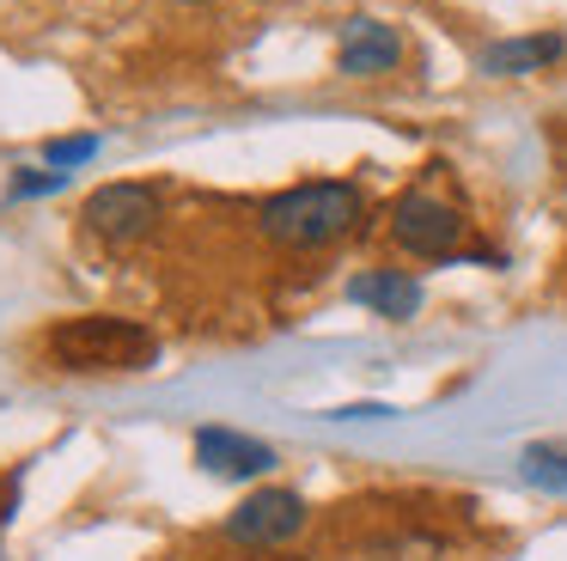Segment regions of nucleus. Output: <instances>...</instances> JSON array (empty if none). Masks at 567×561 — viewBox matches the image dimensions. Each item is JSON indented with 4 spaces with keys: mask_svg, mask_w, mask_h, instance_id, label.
I'll list each match as a JSON object with an SVG mask.
<instances>
[{
    "mask_svg": "<svg viewBox=\"0 0 567 561\" xmlns=\"http://www.w3.org/2000/svg\"><path fill=\"white\" fill-rule=\"evenodd\" d=\"M367 202H360L354 183H293V190L269 195L257 207V226L269 244H287V251H318V244H336L360 226Z\"/></svg>",
    "mask_w": 567,
    "mask_h": 561,
    "instance_id": "obj_1",
    "label": "nucleus"
},
{
    "mask_svg": "<svg viewBox=\"0 0 567 561\" xmlns=\"http://www.w3.org/2000/svg\"><path fill=\"white\" fill-rule=\"evenodd\" d=\"M50 360L62 373H147L159 360V341L135 317H68L50 329Z\"/></svg>",
    "mask_w": 567,
    "mask_h": 561,
    "instance_id": "obj_2",
    "label": "nucleus"
},
{
    "mask_svg": "<svg viewBox=\"0 0 567 561\" xmlns=\"http://www.w3.org/2000/svg\"><path fill=\"white\" fill-rule=\"evenodd\" d=\"M391 238L403 244L409 256H427V263H445V256H464V214L452 202L427 190L396 195L391 207Z\"/></svg>",
    "mask_w": 567,
    "mask_h": 561,
    "instance_id": "obj_3",
    "label": "nucleus"
},
{
    "mask_svg": "<svg viewBox=\"0 0 567 561\" xmlns=\"http://www.w3.org/2000/svg\"><path fill=\"white\" fill-rule=\"evenodd\" d=\"M80 220H86V232L104 244H141L153 232V220H159V195H153L147 183H104V190L86 195Z\"/></svg>",
    "mask_w": 567,
    "mask_h": 561,
    "instance_id": "obj_4",
    "label": "nucleus"
},
{
    "mask_svg": "<svg viewBox=\"0 0 567 561\" xmlns=\"http://www.w3.org/2000/svg\"><path fill=\"white\" fill-rule=\"evenodd\" d=\"M306 531V500L293 494V488H257V494H245V507L226 519V537L245 549H281L293 543V537Z\"/></svg>",
    "mask_w": 567,
    "mask_h": 561,
    "instance_id": "obj_5",
    "label": "nucleus"
},
{
    "mask_svg": "<svg viewBox=\"0 0 567 561\" xmlns=\"http://www.w3.org/2000/svg\"><path fill=\"white\" fill-rule=\"evenodd\" d=\"M196 463L208 476H226V482H245V476H269L275 470V446L250 434H233V427H202L196 434Z\"/></svg>",
    "mask_w": 567,
    "mask_h": 561,
    "instance_id": "obj_6",
    "label": "nucleus"
},
{
    "mask_svg": "<svg viewBox=\"0 0 567 561\" xmlns=\"http://www.w3.org/2000/svg\"><path fill=\"white\" fill-rule=\"evenodd\" d=\"M336 61H342V73H354V80H372V73H391L396 61H403V43H396V31L379 19H348Z\"/></svg>",
    "mask_w": 567,
    "mask_h": 561,
    "instance_id": "obj_7",
    "label": "nucleus"
},
{
    "mask_svg": "<svg viewBox=\"0 0 567 561\" xmlns=\"http://www.w3.org/2000/svg\"><path fill=\"white\" fill-rule=\"evenodd\" d=\"M348 299L367 305L372 317H415L421 312V280L403 268H367L348 280Z\"/></svg>",
    "mask_w": 567,
    "mask_h": 561,
    "instance_id": "obj_8",
    "label": "nucleus"
},
{
    "mask_svg": "<svg viewBox=\"0 0 567 561\" xmlns=\"http://www.w3.org/2000/svg\"><path fill=\"white\" fill-rule=\"evenodd\" d=\"M561 55V37H506V43H494V49H482V68L488 73H537V68H549V61Z\"/></svg>",
    "mask_w": 567,
    "mask_h": 561,
    "instance_id": "obj_9",
    "label": "nucleus"
},
{
    "mask_svg": "<svg viewBox=\"0 0 567 561\" xmlns=\"http://www.w3.org/2000/svg\"><path fill=\"white\" fill-rule=\"evenodd\" d=\"M525 482L549 488V494H567V446H525Z\"/></svg>",
    "mask_w": 567,
    "mask_h": 561,
    "instance_id": "obj_10",
    "label": "nucleus"
},
{
    "mask_svg": "<svg viewBox=\"0 0 567 561\" xmlns=\"http://www.w3.org/2000/svg\"><path fill=\"white\" fill-rule=\"evenodd\" d=\"M43 159H50V171H74V165H86V159H99V134H68V141H50V146H43Z\"/></svg>",
    "mask_w": 567,
    "mask_h": 561,
    "instance_id": "obj_11",
    "label": "nucleus"
},
{
    "mask_svg": "<svg viewBox=\"0 0 567 561\" xmlns=\"http://www.w3.org/2000/svg\"><path fill=\"white\" fill-rule=\"evenodd\" d=\"M62 183H68V171H38V165H19L13 195H50V190H62Z\"/></svg>",
    "mask_w": 567,
    "mask_h": 561,
    "instance_id": "obj_12",
    "label": "nucleus"
},
{
    "mask_svg": "<svg viewBox=\"0 0 567 561\" xmlns=\"http://www.w3.org/2000/svg\"><path fill=\"white\" fill-rule=\"evenodd\" d=\"M19 482H25V470L0 476V537H7V524H13V512H19Z\"/></svg>",
    "mask_w": 567,
    "mask_h": 561,
    "instance_id": "obj_13",
    "label": "nucleus"
}]
</instances>
